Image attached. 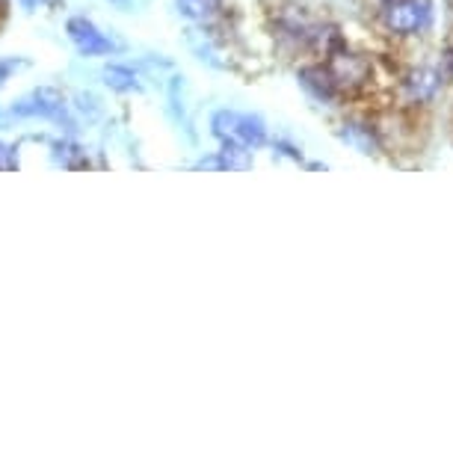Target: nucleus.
<instances>
[{
  "mask_svg": "<svg viewBox=\"0 0 453 453\" xmlns=\"http://www.w3.org/2000/svg\"><path fill=\"white\" fill-rule=\"evenodd\" d=\"M65 33L83 57H101L113 50V42H110L89 19H81V15L65 24Z\"/></svg>",
  "mask_w": 453,
  "mask_h": 453,
  "instance_id": "39448f33",
  "label": "nucleus"
},
{
  "mask_svg": "<svg viewBox=\"0 0 453 453\" xmlns=\"http://www.w3.org/2000/svg\"><path fill=\"white\" fill-rule=\"evenodd\" d=\"M178 12L190 21H213L222 12V0H175Z\"/></svg>",
  "mask_w": 453,
  "mask_h": 453,
  "instance_id": "1a4fd4ad",
  "label": "nucleus"
},
{
  "mask_svg": "<svg viewBox=\"0 0 453 453\" xmlns=\"http://www.w3.org/2000/svg\"><path fill=\"white\" fill-rule=\"evenodd\" d=\"M441 74H444V78H450V81H453V48H450V50H444V59H441Z\"/></svg>",
  "mask_w": 453,
  "mask_h": 453,
  "instance_id": "4468645a",
  "label": "nucleus"
},
{
  "mask_svg": "<svg viewBox=\"0 0 453 453\" xmlns=\"http://www.w3.org/2000/svg\"><path fill=\"white\" fill-rule=\"evenodd\" d=\"M0 6H4V0H0Z\"/></svg>",
  "mask_w": 453,
  "mask_h": 453,
  "instance_id": "f3484780",
  "label": "nucleus"
},
{
  "mask_svg": "<svg viewBox=\"0 0 453 453\" xmlns=\"http://www.w3.org/2000/svg\"><path fill=\"white\" fill-rule=\"evenodd\" d=\"M12 113L21 119H54V122H65L72 127V122H68V116H65V101L54 87H39V89H33L30 96L19 98L12 104Z\"/></svg>",
  "mask_w": 453,
  "mask_h": 453,
  "instance_id": "20e7f679",
  "label": "nucleus"
},
{
  "mask_svg": "<svg viewBox=\"0 0 453 453\" xmlns=\"http://www.w3.org/2000/svg\"><path fill=\"white\" fill-rule=\"evenodd\" d=\"M54 164L63 169H83L87 166V157H83V149L74 142H57L54 145Z\"/></svg>",
  "mask_w": 453,
  "mask_h": 453,
  "instance_id": "9b49d317",
  "label": "nucleus"
},
{
  "mask_svg": "<svg viewBox=\"0 0 453 453\" xmlns=\"http://www.w3.org/2000/svg\"><path fill=\"white\" fill-rule=\"evenodd\" d=\"M299 83H303L305 92L318 101H335L338 96V87H335V81H332L329 68H320V65L303 68V72H299Z\"/></svg>",
  "mask_w": 453,
  "mask_h": 453,
  "instance_id": "6e6552de",
  "label": "nucleus"
},
{
  "mask_svg": "<svg viewBox=\"0 0 453 453\" xmlns=\"http://www.w3.org/2000/svg\"><path fill=\"white\" fill-rule=\"evenodd\" d=\"M15 68H21L19 59H0V87H4V83L12 78Z\"/></svg>",
  "mask_w": 453,
  "mask_h": 453,
  "instance_id": "ddd939ff",
  "label": "nucleus"
},
{
  "mask_svg": "<svg viewBox=\"0 0 453 453\" xmlns=\"http://www.w3.org/2000/svg\"><path fill=\"white\" fill-rule=\"evenodd\" d=\"M430 0H386V10H382V24L397 36H415L430 24Z\"/></svg>",
  "mask_w": 453,
  "mask_h": 453,
  "instance_id": "7ed1b4c3",
  "label": "nucleus"
},
{
  "mask_svg": "<svg viewBox=\"0 0 453 453\" xmlns=\"http://www.w3.org/2000/svg\"><path fill=\"white\" fill-rule=\"evenodd\" d=\"M211 131L213 136H219L222 142H237L246 149H258L267 140V127L258 116L250 113H234V110H219L211 119Z\"/></svg>",
  "mask_w": 453,
  "mask_h": 453,
  "instance_id": "f257e3e1",
  "label": "nucleus"
},
{
  "mask_svg": "<svg viewBox=\"0 0 453 453\" xmlns=\"http://www.w3.org/2000/svg\"><path fill=\"white\" fill-rule=\"evenodd\" d=\"M113 4H119V6H125V4H127V0H113Z\"/></svg>",
  "mask_w": 453,
  "mask_h": 453,
  "instance_id": "dca6fc26",
  "label": "nucleus"
},
{
  "mask_svg": "<svg viewBox=\"0 0 453 453\" xmlns=\"http://www.w3.org/2000/svg\"><path fill=\"white\" fill-rule=\"evenodd\" d=\"M21 4H24V10H36L42 0H21Z\"/></svg>",
  "mask_w": 453,
  "mask_h": 453,
  "instance_id": "2eb2a0df",
  "label": "nucleus"
},
{
  "mask_svg": "<svg viewBox=\"0 0 453 453\" xmlns=\"http://www.w3.org/2000/svg\"><path fill=\"white\" fill-rule=\"evenodd\" d=\"M19 166V157H15V145L0 142V173H10V169Z\"/></svg>",
  "mask_w": 453,
  "mask_h": 453,
  "instance_id": "f8f14e48",
  "label": "nucleus"
},
{
  "mask_svg": "<svg viewBox=\"0 0 453 453\" xmlns=\"http://www.w3.org/2000/svg\"><path fill=\"white\" fill-rule=\"evenodd\" d=\"M338 136L349 145V149H356L358 155H376V151H380V134H376V127L367 122H344Z\"/></svg>",
  "mask_w": 453,
  "mask_h": 453,
  "instance_id": "423d86ee",
  "label": "nucleus"
},
{
  "mask_svg": "<svg viewBox=\"0 0 453 453\" xmlns=\"http://www.w3.org/2000/svg\"><path fill=\"white\" fill-rule=\"evenodd\" d=\"M326 57H329L326 68H329L332 81H335L338 92H358L371 83V63H367L362 54H353V50H347L344 45H338V48H332Z\"/></svg>",
  "mask_w": 453,
  "mask_h": 453,
  "instance_id": "f03ea898",
  "label": "nucleus"
},
{
  "mask_svg": "<svg viewBox=\"0 0 453 453\" xmlns=\"http://www.w3.org/2000/svg\"><path fill=\"white\" fill-rule=\"evenodd\" d=\"M101 78H104L107 87L116 89V92H136L140 89V78H136L127 65H107Z\"/></svg>",
  "mask_w": 453,
  "mask_h": 453,
  "instance_id": "9d476101",
  "label": "nucleus"
},
{
  "mask_svg": "<svg viewBox=\"0 0 453 453\" xmlns=\"http://www.w3.org/2000/svg\"><path fill=\"white\" fill-rule=\"evenodd\" d=\"M403 87H406L409 98L418 101V104H424V101L435 98V92L441 87V74L435 72V68H415V72L406 74Z\"/></svg>",
  "mask_w": 453,
  "mask_h": 453,
  "instance_id": "0eeeda50",
  "label": "nucleus"
}]
</instances>
